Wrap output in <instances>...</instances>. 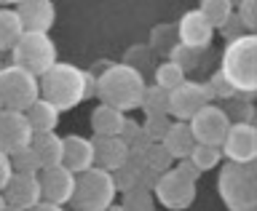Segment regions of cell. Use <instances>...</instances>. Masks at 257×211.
<instances>
[{"label":"cell","instance_id":"e0dca14e","mask_svg":"<svg viewBox=\"0 0 257 211\" xmlns=\"http://www.w3.org/2000/svg\"><path fill=\"white\" fill-rule=\"evenodd\" d=\"M62 166L72 174H80L94 166V144L80 134H70L62 139Z\"/></svg>","mask_w":257,"mask_h":211},{"label":"cell","instance_id":"2e32d148","mask_svg":"<svg viewBox=\"0 0 257 211\" xmlns=\"http://www.w3.org/2000/svg\"><path fill=\"white\" fill-rule=\"evenodd\" d=\"M14 11L19 14L24 32H48L56 19L51 0H19Z\"/></svg>","mask_w":257,"mask_h":211},{"label":"cell","instance_id":"4dcf8cb0","mask_svg":"<svg viewBox=\"0 0 257 211\" xmlns=\"http://www.w3.org/2000/svg\"><path fill=\"white\" fill-rule=\"evenodd\" d=\"M118 139L123 142L128 150H142L145 144H150L148 136L142 134V126L137 123V120H132V118H123V126H120V131H118Z\"/></svg>","mask_w":257,"mask_h":211},{"label":"cell","instance_id":"ac0fdd59","mask_svg":"<svg viewBox=\"0 0 257 211\" xmlns=\"http://www.w3.org/2000/svg\"><path fill=\"white\" fill-rule=\"evenodd\" d=\"M94 166L104 168V171H115L126 163L128 158V147L118 136H94Z\"/></svg>","mask_w":257,"mask_h":211},{"label":"cell","instance_id":"681fc988","mask_svg":"<svg viewBox=\"0 0 257 211\" xmlns=\"http://www.w3.org/2000/svg\"><path fill=\"white\" fill-rule=\"evenodd\" d=\"M153 211H156V208H153Z\"/></svg>","mask_w":257,"mask_h":211},{"label":"cell","instance_id":"52a82bcc","mask_svg":"<svg viewBox=\"0 0 257 211\" xmlns=\"http://www.w3.org/2000/svg\"><path fill=\"white\" fill-rule=\"evenodd\" d=\"M38 99H40L38 75L16 67V64H8V67L0 70V102H3V110L24 112Z\"/></svg>","mask_w":257,"mask_h":211},{"label":"cell","instance_id":"836d02e7","mask_svg":"<svg viewBox=\"0 0 257 211\" xmlns=\"http://www.w3.org/2000/svg\"><path fill=\"white\" fill-rule=\"evenodd\" d=\"M169 123H172L169 115H145V123H140V126H142V134L148 136V142H161Z\"/></svg>","mask_w":257,"mask_h":211},{"label":"cell","instance_id":"e575fe53","mask_svg":"<svg viewBox=\"0 0 257 211\" xmlns=\"http://www.w3.org/2000/svg\"><path fill=\"white\" fill-rule=\"evenodd\" d=\"M206 86V94H209V102H214V99H233L236 96V91H233V86L228 83V80L222 78V72L217 70L212 78H209V83Z\"/></svg>","mask_w":257,"mask_h":211},{"label":"cell","instance_id":"7402d4cb","mask_svg":"<svg viewBox=\"0 0 257 211\" xmlns=\"http://www.w3.org/2000/svg\"><path fill=\"white\" fill-rule=\"evenodd\" d=\"M30 147L35 150V155L40 158V166H59L62 163V136L56 131L48 134H32Z\"/></svg>","mask_w":257,"mask_h":211},{"label":"cell","instance_id":"8fae6325","mask_svg":"<svg viewBox=\"0 0 257 211\" xmlns=\"http://www.w3.org/2000/svg\"><path fill=\"white\" fill-rule=\"evenodd\" d=\"M204 104H209L206 86L198 83V80H188V78H185L180 86L169 91L166 115H174V120H190L201 107H204Z\"/></svg>","mask_w":257,"mask_h":211},{"label":"cell","instance_id":"ba28073f","mask_svg":"<svg viewBox=\"0 0 257 211\" xmlns=\"http://www.w3.org/2000/svg\"><path fill=\"white\" fill-rule=\"evenodd\" d=\"M196 184L188 179L182 171L177 168H169L158 176L156 187H153V198L158 200L164 208H172V211H185L193 200H196Z\"/></svg>","mask_w":257,"mask_h":211},{"label":"cell","instance_id":"83f0119b","mask_svg":"<svg viewBox=\"0 0 257 211\" xmlns=\"http://www.w3.org/2000/svg\"><path fill=\"white\" fill-rule=\"evenodd\" d=\"M153 75H156V86H161L164 91H172V88H177L185 80V70L180 64H174L172 59H166L153 67Z\"/></svg>","mask_w":257,"mask_h":211},{"label":"cell","instance_id":"f35d334b","mask_svg":"<svg viewBox=\"0 0 257 211\" xmlns=\"http://www.w3.org/2000/svg\"><path fill=\"white\" fill-rule=\"evenodd\" d=\"M220 32H222V35H225V40H233V38L244 35L246 30H244V24L238 22V16H236V11H233V16H230V19H228V22H225L222 27H220Z\"/></svg>","mask_w":257,"mask_h":211},{"label":"cell","instance_id":"d4e9b609","mask_svg":"<svg viewBox=\"0 0 257 211\" xmlns=\"http://www.w3.org/2000/svg\"><path fill=\"white\" fill-rule=\"evenodd\" d=\"M233 6L230 0H201V6H198V11L206 16V22L212 24L214 30H220L225 22L233 16Z\"/></svg>","mask_w":257,"mask_h":211},{"label":"cell","instance_id":"5b68a950","mask_svg":"<svg viewBox=\"0 0 257 211\" xmlns=\"http://www.w3.org/2000/svg\"><path fill=\"white\" fill-rule=\"evenodd\" d=\"M115 182L112 174L99 166H91L86 171L75 174V187H72V211H104L110 203H115Z\"/></svg>","mask_w":257,"mask_h":211},{"label":"cell","instance_id":"cb8c5ba5","mask_svg":"<svg viewBox=\"0 0 257 211\" xmlns=\"http://www.w3.org/2000/svg\"><path fill=\"white\" fill-rule=\"evenodd\" d=\"M188 160L198 168L201 174H204V171H212V168L220 166L222 152H220L217 144H201V142H196V144H193V150H190V155H188Z\"/></svg>","mask_w":257,"mask_h":211},{"label":"cell","instance_id":"7dc6e473","mask_svg":"<svg viewBox=\"0 0 257 211\" xmlns=\"http://www.w3.org/2000/svg\"><path fill=\"white\" fill-rule=\"evenodd\" d=\"M230 3H233V6H236V3H238V0H230Z\"/></svg>","mask_w":257,"mask_h":211},{"label":"cell","instance_id":"6da1fadb","mask_svg":"<svg viewBox=\"0 0 257 211\" xmlns=\"http://www.w3.org/2000/svg\"><path fill=\"white\" fill-rule=\"evenodd\" d=\"M38 88L40 99L51 102L59 112H67L94 96V72L80 70L70 62H54L38 78Z\"/></svg>","mask_w":257,"mask_h":211},{"label":"cell","instance_id":"603a6c76","mask_svg":"<svg viewBox=\"0 0 257 211\" xmlns=\"http://www.w3.org/2000/svg\"><path fill=\"white\" fill-rule=\"evenodd\" d=\"M22 19L14 8H0V54L11 51L14 43L22 38Z\"/></svg>","mask_w":257,"mask_h":211},{"label":"cell","instance_id":"30bf717a","mask_svg":"<svg viewBox=\"0 0 257 211\" xmlns=\"http://www.w3.org/2000/svg\"><path fill=\"white\" fill-rule=\"evenodd\" d=\"M220 152L230 163H254L257 158V128L254 123H230L220 144Z\"/></svg>","mask_w":257,"mask_h":211},{"label":"cell","instance_id":"9a60e30c","mask_svg":"<svg viewBox=\"0 0 257 211\" xmlns=\"http://www.w3.org/2000/svg\"><path fill=\"white\" fill-rule=\"evenodd\" d=\"M6 198L8 206H16V208H32L35 203H40V184H38V174H22V171H14L8 176L6 187L0 190Z\"/></svg>","mask_w":257,"mask_h":211},{"label":"cell","instance_id":"4316f807","mask_svg":"<svg viewBox=\"0 0 257 211\" xmlns=\"http://www.w3.org/2000/svg\"><path fill=\"white\" fill-rule=\"evenodd\" d=\"M172 155L166 152V147L161 142H150V144H145L142 147V166H148L153 168V171H158V174H164L172 168Z\"/></svg>","mask_w":257,"mask_h":211},{"label":"cell","instance_id":"44dd1931","mask_svg":"<svg viewBox=\"0 0 257 211\" xmlns=\"http://www.w3.org/2000/svg\"><path fill=\"white\" fill-rule=\"evenodd\" d=\"M123 118H126V112H120L115 107H110V104L99 102V107H94V112H91L94 136H118L120 126H123Z\"/></svg>","mask_w":257,"mask_h":211},{"label":"cell","instance_id":"f6af8a7d","mask_svg":"<svg viewBox=\"0 0 257 211\" xmlns=\"http://www.w3.org/2000/svg\"><path fill=\"white\" fill-rule=\"evenodd\" d=\"M6 206H8V203H6V198H3V192H0V211H3Z\"/></svg>","mask_w":257,"mask_h":211},{"label":"cell","instance_id":"f546056e","mask_svg":"<svg viewBox=\"0 0 257 211\" xmlns=\"http://www.w3.org/2000/svg\"><path fill=\"white\" fill-rule=\"evenodd\" d=\"M153 190L142 187V184H134L132 190L123 192V206L126 211H153Z\"/></svg>","mask_w":257,"mask_h":211},{"label":"cell","instance_id":"8992f818","mask_svg":"<svg viewBox=\"0 0 257 211\" xmlns=\"http://www.w3.org/2000/svg\"><path fill=\"white\" fill-rule=\"evenodd\" d=\"M54 62H56V43L48 38V32H22V38L11 48V64L38 78Z\"/></svg>","mask_w":257,"mask_h":211},{"label":"cell","instance_id":"5bb4252c","mask_svg":"<svg viewBox=\"0 0 257 211\" xmlns=\"http://www.w3.org/2000/svg\"><path fill=\"white\" fill-rule=\"evenodd\" d=\"M174 27H177V40L190 46V48H196V51H206L212 38H214V27L206 22V16L198 8L185 11Z\"/></svg>","mask_w":257,"mask_h":211},{"label":"cell","instance_id":"ffe728a7","mask_svg":"<svg viewBox=\"0 0 257 211\" xmlns=\"http://www.w3.org/2000/svg\"><path fill=\"white\" fill-rule=\"evenodd\" d=\"M24 115H27V120H30L32 134H48V131L56 128V123H59V110L46 99L32 102L30 107L24 110Z\"/></svg>","mask_w":257,"mask_h":211},{"label":"cell","instance_id":"7a4b0ae2","mask_svg":"<svg viewBox=\"0 0 257 211\" xmlns=\"http://www.w3.org/2000/svg\"><path fill=\"white\" fill-rule=\"evenodd\" d=\"M145 75L128 67L123 62H107L99 75H94V96H99L102 104H110L120 112L140 110Z\"/></svg>","mask_w":257,"mask_h":211},{"label":"cell","instance_id":"4fadbf2b","mask_svg":"<svg viewBox=\"0 0 257 211\" xmlns=\"http://www.w3.org/2000/svg\"><path fill=\"white\" fill-rule=\"evenodd\" d=\"M38 184H40V198L48 203L64 206L72 198V187H75V174L67 171L62 163L59 166H46L38 171Z\"/></svg>","mask_w":257,"mask_h":211},{"label":"cell","instance_id":"9c48e42d","mask_svg":"<svg viewBox=\"0 0 257 211\" xmlns=\"http://www.w3.org/2000/svg\"><path fill=\"white\" fill-rule=\"evenodd\" d=\"M188 126H190V134H193V139L201 142V144H217L220 147L222 139H225V134H228V126H230V118H228V112H225L222 107H217L214 102H209L204 104L196 115H193L188 120Z\"/></svg>","mask_w":257,"mask_h":211},{"label":"cell","instance_id":"ab89813d","mask_svg":"<svg viewBox=\"0 0 257 211\" xmlns=\"http://www.w3.org/2000/svg\"><path fill=\"white\" fill-rule=\"evenodd\" d=\"M174 168H177V171H182V174L188 176V179H193V182H198V179H201V171H198V168H196V166L190 163L188 158L177 160V166H174Z\"/></svg>","mask_w":257,"mask_h":211},{"label":"cell","instance_id":"1f68e13d","mask_svg":"<svg viewBox=\"0 0 257 211\" xmlns=\"http://www.w3.org/2000/svg\"><path fill=\"white\" fill-rule=\"evenodd\" d=\"M201 54H204V51H196V48H190V46H185V43H174V48L169 51V59H172L174 64H180V67L188 72L193 67H198Z\"/></svg>","mask_w":257,"mask_h":211},{"label":"cell","instance_id":"74e56055","mask_svg":"<svg viewBox=\"0 0 257 211\" xmlns=\"http://www.w3.org/2000/svg\"><path fill=\"white\" fill-rule=\"evenodd\" d=\"M123 64L134 67L137 72H142V67H153V51L150 48H132V51H126Z\"/></svg>","mask_w":257,"mask_h":211},{"label":"cell","instance_id":"b9f144b4","mask_svg":"<svg viewBox=\"0 0 257 211\" xmlns=\"http://www.w3.org/2000/svg\"><path fill=\"white\" fill-rule=\"evenodd\" d=\"M27 211H64V206H56V203H48V200H40V203H35L32 208Z\"/></svg>","mask_w":257,"mask_h":211},{"label":"cell","instance_id":"ee69618b","mask_svg":"<svg viewBox=\"0 0 257 211\" xmlns=\"http://www.w3.org/2000/svg\"><path fill=\"white\" fill-rule=\"evenodd\" d=\"M16 3H19V0H0V6H3V8H8V6H16Z\"/></svg>","mask_w":257,"mask_h":211},{"label":"cell","instance_id":"c3c4849f","mask_svg":"<svg viewBox=\"0 0 257 211\" xmlns=\"http://www.w3.org/2000/svg\"><path fill=\"white\" fill-rule=\"evenodd\" d=\"M0 110H3V102H0Z\"/></svg>","mask_w":257,"mask_h":211},{"label":"cell","instance_id":"d6986e66","mask_svg":"<svg viewBox=\"0 0 257 211\" xmlns=\"http://www.w3.org/2000/svg\"><path fill=\"white\" fill-rule=\"evenodd\" d=\"M161 144H164L166 152L174 160L188 158L190 150H193V144H196V139H193V134H190L188 120H172L169 128H166V134H164V139H161Z\"/></svg>","mask_w":257,"mask_h":211},{"label":"cell","instance_id":"3957f363","mask_svg":"<svg viewBox=\"0 0 257 211\" xmlns=\"http://www.w3.org/2000/svg\"><path fill=\"white\" fill-rule=\"evenodd\" d=\"M220 72L233 86L236 94L252 96L257 91V35L254 32H244V35L228 40V46L222 51Z\"/></svg>","mask_w":257,"mask_h":211},{"label":"cell","instance_id":"8d00e7d4","mask_svg":"<svg viewBox=\"0 0 257 211\" xmlns=\"http://www.w3.org/2000/svg\"><path fill=\"white\" fill-rule=\"evenodd\" d=\"M233 11H236L238 22L244 24L246 32H254L257 30V0H238Z\"/></svg>","mask_w":257,"mask_h":211},{"label":"cell","instance_id":"d6a6232c","mask_svg":"<svg viewBox=\"0 0 257 211\" xmlns=\"http://www.w3.org/2000/svg\"><path fill=\"white\" fill-rule=\"evenodd\" d=\"M11 168L14 171H22V174H38L43 166H40V158L35 155V150L24 147V150H19V152L11 155Z\"/></svg>","mask_w":257,"mask_h":211},{"label":"cell","instance_id":"d590c367","mask_svg":"<svg viewBox=\"0 0 257 211\" xmlns=\"http://www.w3.org/2000/svg\"><path fill=\"white\" fill-rule=\"evenodd\" d=\"M112 174V182H115V190L118 192H126V190H132L137 179H140V168L132 166V163H123L120 168H115V171H110Z\"/></svg>","mask_w":257,"mask_h":211},{"label":"cell","instance_id":"bcb514c9","mask_svg":"<svg viewBox=\"0 0 257 211\" xmlns=\"http://www.w3.org/2000/svg\"><path fill=\"white\" fill-rule=\"evenodd\" d=\"M3 211H24V208H16V206H6Z\"/></svg>","mask_w":257,"mask_h":211},{"label":"cell","instance_id":"7c38bea8","mask_svg":"<svg viewBox=\"0 0 257 211\" xmlns=\"http://www.w3.org/2000/svg\"><path fill=\"white\" fill-rule=\"evenodd\" d=\"M32 142V128L24 112L19 110H0V150L14 155Z\"/></svg>","mask_w":257,"mask_h":211},{"label":"cell","instance_id":"60d3db41","mask_svg":"<svg viewBox=\"0 0 257 211\" xmlns=\"http://www.w3.org/2000/svg\"><path fill=\"white\" fill-rule=\"evenodd\" d=\"M14 174V168H11V155H6L3 150H0V190L6 187V182H8V176Z\"/></svg>","mask_w":257,"mask_h":211},{"label":"cell","instance_id":"484cf974","mask_svg":"<svg viewBox=\"0 0 257 211\" xmlns=\"http://www.w3.org/2000/svg\"><path fill=\"white\" fill-rule=\"evenodd\" d=\"M166 107H169V91H164L156 83L145 86L140 102V110H145V115H166Z\"/></svg>","mask_w":257,"mask_h":211},{"label":"cell","instance_id":"277c9868","mask_svg":"<svg viewBox=\"0 0 257 211\" xmlns=\"http://www.w3.org/2000/svg\"><path fill=\"white\" fill-rule=\"evenodd\" d=\"M217 192L228 211H257V166L225 160L217 174Z\"/></svg>","mask_w":257,"mask_h":211},{"label":"cell","instance_id":"f1b7e54d","mask_svg":"<svg viewBox=\"0 0 257 211\" xmlns=\"http://www.w3.org/2000/svg\"><path fill=\"white\" fill-rule=\"evenodd\" d=\"M174 43H180V40H177V27L174 24H158V27H153V32H150V51L169 56V51L174 48Z\"/></svg>","mask_w":257,"mask_h":211},{"label":"cell","instance_id":"7bdbcfd3","mask_svg":"<svg viewBox=\"0 0 257 211\" xmlns=\"http://www.w3.org/2000/svg\"><path fill=\"white\" fill-rule=\"evenodd\" d=\"M104 211H126V208H123V206H118V203H110Z\"/></svg>","mask_w":257,"mask_h":211}]
</instances>
